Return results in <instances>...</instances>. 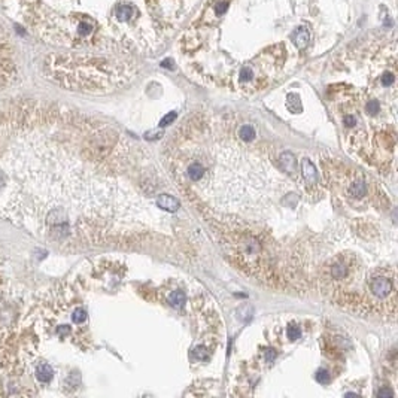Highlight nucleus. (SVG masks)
<instances>
[{
  "label": "nucleus",
  "instance_id": "nucleus-1",
  "mask_svg": "<svg viewBox=\"0 0 398 398\" xmlns=\"http://www.w3.org/2000/svg\"><path fill=\"white\" fill-rule=\"evenodd\" d=\"M61 121L60 137L57 111L54 134L45 108L0 111V215L55 245H94L130 231L140 203L106 169L114 136L93 126L82 148H67L72 115Z\"/></svg>",
  "mask_w": 398,
  "mask_h": 398
},
{
  "label": "nucleus",
  "instance_id": "nucleus-2",
  "mask_svg": "<svg viewBox=\"0 0 398 398\" xmlns=\"http://www.w3.org/2000/svg\"><path fill=\"white\" fill-rule=\"evenodd\" d=\"M201 137L190 132L172 149V169L178 182L191 196L228 212L251 210L268 187L270 164L252 151L239 136L209 137L203 121H191Z\"/></svg>",
  "mask_w": 398,
  "mask_h": 398
},
{
  "label": "nucleus",
  "instance_id": "nucleus-3",
  "mask_svg": "<svg viewBox=\"0 0 398 398\" xmlns=\"http://www.w3.org/2000/svg\"><path fill=\"white\" fill-rule=\"evenodd\" d=\"M48 64L57 82L90 93H111L123 88L137 73L130 63L106 57L55 55Z\"/></svg>",
  "mask_w": 398,
  "mask_h": 398
},
{
  "label": "nucleus",
  "instance_id": "nucleus-4",
  "mask_svg": "<svg viewBox=\"0 0 398 398\" xmlns=\"http://www.w3.org/2000/svg\"><path fill=\"white\" fill-rule=\"evenodd\" d=\"M285 58L286 52L282 43L265 48L242 66L236 78V88L245 94L264 90L276 79L283 67Z\"/></svg>",
  "mask_w": 398,
  "mask_h": 398
},
{
  "label": "nucleus",
  "instance_id": "nucleus-5",
  "mask_svg": "<svg viewBox=\"0 0 398 398\" xmlns=\"http://www.w3.org/2000/svg\"><path fill=\"white\" fill-rule=\"evenodd\" d=\"M339 194L349 203H363L370 200L369 182L363 173L355 170H339Z\"/></svg>",
  "mask_w": 398,
  "mask_h": 398
},
{
  "label": "nucleus",
  "instance_id": "nucleus-6",
  "mask_svg": "<svg viewBox=\"0 0 398 398\" xmlns=\"http://www.w3.org/2000/svg\"><path fill=\"white\" fill-rule=\"evenodd\" d=\"M358 268L360 267H354V260L351 257L337 255L327 265V274L322 279L327 282V288H333V291L339 292L342 288L351 283Z\"/></svg>",
  "mask_w": 398,
  "mask_h": 398
},
{
  "label": "nucleus",
  "instance_id": "nucleus-7",
  "mask_svg": "<svg viewBox=\"0 0 398 398\" xmlns=\"http://www.w3.org/2000/svg\"><path fill=\"white\" fill-rule=\"evenodd\" d=\"M369 286L372 291V295L376 298V303H390L391 306H396V273L391 271V274L379 271L369 279Z\"/></svg>",
  "mask_w": 398,
  "mask_h": 398
},
{
  "label": "nucleus",
  "instance_id": "nucleus-8",
  "mask_svg": "<svg viewBox=\"0 0 398 398\" xmlns=\"http://www.w3.org/2000/svg\"><path fill=\"white\" fill-rule=\"evenodd\" d=\"M230 4H231V0H209L203 13H201L199 22L203 25L216 24L218 19L221 16H224V13L228 10Z\"/></svg>",
  "mask_w": 398,
  "mask_h": 398
},
{
  "label": "nucleus",
  "instance_id": "nucleus-9",
  "mask_svg": "<svg viewBox=\"0 0 398 398\" xmlns=\"http://www.w3.org/2000/svg\"><path fill=\"white\" fill-rule=\"evenodd\" d=\"M136 15H137V7L132 3H123L115 9V16L123 24L132 22Z\"/></svg>",
  "mask_w": 398,
  "mask_h": 398
},
{
  "label": "nucleus",
  "instance_id": "nucleus-10",
  "mask_svg": "<svg viewBox=\"0 0 398 398\" xmlns=\"http://www.w3.org/2000/svg\"><path fill=\"white\" fill-rule=\"evenodd\" d=\"M291 40H292V43L298 49H304L309 45V42H310V31H309V28L306 25L297 27L292 31V34H291Z\"/></svg>",
  "mask_w": 398,
  "mask_h": 398
},
{
  "label": "nucleus",
  "instance_id": "nucleus-11",
  "mask_svg": "<svg viewBox=\"0 0 398 398\" xmlns=\"http://www.w3.org/2000/svg\"><path fill=\"white\" fill-rule=\"evenodd\" d=\"M301 175L307 185H316L318 182V172L315 169V164L309 158L301 160Z\"/></svg>",
  "mask_w": 398,
  "mask_h": 398
},
{
  "label": "nucleus",
  "instance_id": "nucleus-12",
  "mask_svg": "<svg viewBox=\"0 0 398 398\" xmlns=\"http://www.w3.org/2000/svg\"><path fill=\"white\" fill-rule=\"evenodd\" d=\"M157 206L163 210H167V212H176L179 207H181V203L179 200L173 196H169V194H160L158 199H157Z\"/></svg>",
  "mask_w": 398,
  "mask_h": 398
},
{
  "label": "nucleus",
  "instance_id": "nucleus-13",
  "mask_svg": "<svg viewBox=\"0 0 398 398\" xmlns=\"http://www.w3.org/2000/svg\"><path fill=\"white\" fill-rule=\"evenodd\" d=\"M280 169L286 173H295L297 172V160L291 152H283L279 157Z\"/></svg>",
  "mask_w": 398,
  "mask_h": 398
},
{
  "label": "nucleus",
  "instance_id": "nucleus-14",
  "mask_svg": "<svg viewBox=\"0 0 398 398\" xmlns=\"http://www.w3.org/2000/svg\"><path fill=\"white\" fill-rule=\"evenodd\" d=\"M54 376V370L49 364L46 363H42L36 367V379L40 382V384H48Z\"/></svg>",
  "mask_w": 398,
  "mask_h": 398
},
{
  "label": "nucleus",
  "instance_id": "nucleus-15",
  "mask_svg": "<svg viewBox=\"0 0 398 398\" xmlns=\"http://www.w3.org/2000/svg\"><path fill=\"white\" fill-rule=\"evenodd\" d=\"M237 136L243 140V142H254L257 139V130L254 126L251 124H242L237 129Z\"/></svg>",
  "mask_w": 398,
  "mask_h": 398
},
{
  "label": "nucleus",
  "instance_id": "nucleus-16",
  "mask_svg": "<svg viewBox=\"0 0 398 398\" xmlns=\"http://www.w3.org/2000/svg\"><path fill=\"white\" fill-rule=\"evenodd\" d=\"M185 300H187V295H185V292L181 291V289H176V291H173V292L169 295V304H170L172 307H175V309H181V307L185 304Z\"/></svg>",
  "mask_w": 398,
  "mask_h": 398
},
{
  "label": "nucleus",
  "instance_id": "nucleus-17",
  "mask_svg": "<svg viewBox=\"0 0 398 398\" xmlns=\"http://www.w3.org/2000/svg\"><path fill=\"white\" fill-rule=\"evenodd\" d=\"M88 318V313L84 307H76L73 312H72V322L79 325V324H84Z\"/></svg>",
  "mask_w": 398,
  "mask_h": 398
},
{
  "label": "nucleus",
  "instance_id": "nucleus-18",
  "mask_svg": "<svg viewBox=\"0 0 398 398\" xmlns=\"http://www.w3.org/2000/svg\"><path fill=\"white\" fill-rule=\"evenodd\" d=\"M193 355L196 357V360H200V361H204V360H207V355H209V352H207V348L206 346H196L194 348V351H193Z\"/></svg>",
  "mask_w": 398,
  "mask_h": 398
},
{
  "label": "nucleus",
  "instance_id": "nucleus-19",
  "mask_svg": "<svg viewBox=\"0 0 398 398\" xmlns=\"http://www.w3.org/2000/svg\"><path fill=\"white\" fill-rule=\"evenodd\" d=\"M315 378H316V381L319 384H328L330 382V373L327 370H324V369L318 370V373L315 375Z\"/></svg>",
  "mask_w": 398,
  "mask_h": 398
},
{
  "label": "nucleus",
  "instance_id": "nucleus-20",
  "mask_svg": "<svg viewBox=\"0 0 398 398\" xmlns=\"http://www.w3.org/2000/svg\"><path fill=\"white\" fill-rule=\"evenodd\" d=\"M300 336H301V330L297 325H291L288 328V337L291 340H297V339H300Z\"/></svg>",
  "mask_w": 398,
  "mask_h": 398
},
{
  "label": "nucleus",
  "instance_id": "nucleus-21",
  "mask_svg": "<svg viewBox=\"0 0 398 398\" xmlns=\"http://www.w3.org/2000/svg\"><path fill=\"white\" fill-rule=\"evenodd\" d=\"M175 118H176V112H170V114H167V115L160 121V126H161V127H166V126L172 124V123L175 121Z\"/></svg>",
  "mask_w": 398,
  "mask_h": 398
},
{
  "label": "nucleus",
  "instance_id": "nucleus-22",
  "mask_svg": "<svg viewBox=\"0 0 398 398\" xmlns=\"http://www.w3.org/2000/svg\"><path fill=\"white\" fill-rule=\"evenodd\" d=\"M276 357H277V352L274 349H267V352H265V361L267 363H273Z\"/></svg>",
  "mask_w": 398,
  "mask_h": 398
},
{
  "label": "nucleus",
  "instance_id": "nucleus-23",
  "mask_svg": "<svg viewBox=\"0 0 398 398\" xmlns=\"http://www.w3.org/2000/svg\"><path fill=\"white\" fill-rule=\"evenodd\" d=\"M387 396H388V397H394V393H391L390 390H385V388H384V390L379 391V394H378V397L379 398H384L387 397Z\"/></svg>",
  "mask_w": 398,
  "mask_h": 398
},
{
  "label": "nucleus",
  "instance_id": "nucleus-24",
  "mask_svg": "<svg viewBox=\"0 0 398 398\" xmlns=\"http://www.w3.org/2000/svg\"><path fill=\"white\" fill-rule=\"evenodd\" d=\"M149 4H154V3H158V0H146Z\"/></svg>",
  "mask_w": 398,
  "mask_h": 398
}]
</instances>
